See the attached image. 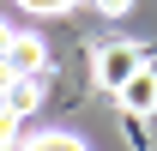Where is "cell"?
I'll return each instance as SVG.
<instances>
[{"label": "cell", "instance_id": "obj_1", "mask_svg": "<svg viewBox=\"0 0 157 151\" xmlns=\"http://www.w3.org/2000/svg\"><path fill=\"white\" fill-rule=\"evenodd\" d=\"M145 60H151V55H145L139 42L109 37V42H97V48H91V73H97V85H103V91H121V85H127V79H133Z\"/></svg>", "mask_w": 157, "mask_h": 151}, {"label": "cell", "instance_id": "obj_2", "mask_svg": "<svg viewBox=\"0 0 157 151\" xmlns=\"http://www.w3.org/2000/svg\"><path fill=\"white\" fill-rule=\"evenodd\" d=\"M115 103L133 115V121H157V55H151V60H145V67H139V73L115 91Z\"/></svg>", "mask_w": 157, "mask_h": 151}, {"label": "cell", "instance_id": "obj_3", "mask_svg": "<svg viewBox=\"0 0 157 151\" xmlns=\"http://www.w3.org/2000/svg\"><path fill=\"white\" fill-rule=\"evenodd\" d=\"M6 67H12L18 79H42V73H48V48H42V37H30V30H12Z\"/></svg>", "mask_w": 157, "mask_h": 151}, {"label": "cell", "instance_id": "obj_4", "mask_svg": "<svg viewBox=\"0 0 157 151\" xmlns=\"http://www.w3.org/2000/svg\"><path fill=\"white\" fill-rule=\"evenodd\" d=\"M6 109L36 115V109H42V79H12V91H6Z\"/></svg>", "mask_w": 157, "mask_h": 151}, {"label": "cell", "instance_id": "obj_5", "mask_svg": "<svg viewBox=\"0 0 157 151\" xmlns=\"http://www.w3.org/2000/svg\"><path fill=\"white\" fill-rule=\"evenodd\" d=\"M0 151H24V115L0 103Z\"/></svg>", "mask_w": 157, "mask_h": 151}, {"label": "cell", "instance_id": "obj_6", "mask_svg": "<svg viewBox=\"0 0 157 151\" xmlns=\"http://www.w3.org/2000/svg\"><path fill=\"white\" fill-rule=\"evenodd\" d=\"M24 151H85V139H73V133H36V139H24Z\"/></svg>", "mask_w": 157, "mask_h": 151}, {"label": "cell", "instance_id": "obj_7", "mask_svg": "<svg viewBox=\"0 0 157 151\" xmlns=\"http://www.w3.org/2000/svg\"><path fill=\"white\" fill-rule=\"evenodd\" d=\"M24 12H42V18H55V12H73L78 0H18Z\"/></svg>", "mask_w": 157, "mask_h": 151}, {"label": "cell", "instance_id": "obj_8", "mask_svg": "<svg viewBox=\"0 0 157 151\" xmlns=\"http://www.w3.org/2000/svg\"><path fill=\"white\" fill-rule=\"evenodd\" d=\"M91 6H97L103 18H121V12H133V0H91Z\"/></svg>", "mask_w": 157, "mask_h": 151}, {"label": "cell", "instance_id": "obj_9", "mask_svg": "<svg viewBox=\"0 0 157 151\" xmlns=\"http://www.w3.org/2000/svg\"><path fill=\"white\" fill-rule=\"evenodd\" d=\"M12 79H18V73H12V67L0 60V103H6V91H12Z\"/></svg>", "mask_w": 157, "mask_h": 151}, {"label": "cell", "instance_id": "obj_10", "mask_svg": "<svg viewBox=\"0 0 157 151\" xmlns=\"http://www.w3.org/2000/svg\"><path fill=\"white\" fill-rule=\"evenodd\" d=\"M6 48H12V24L0 18V60H6Z\"/></svg>", "mask_w": 157, "mask_h": 151}]
</instances>
